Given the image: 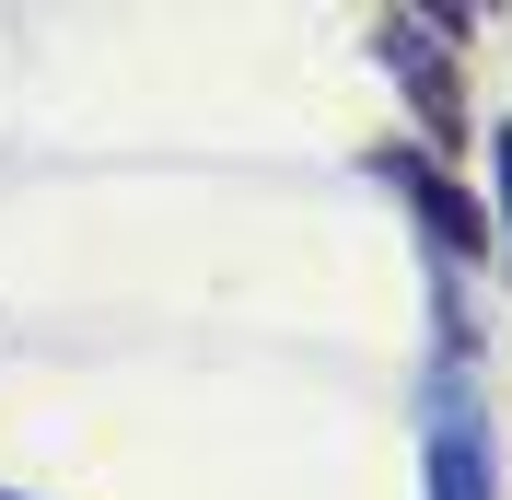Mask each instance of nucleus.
Instances as JSON below:
<instances>
[{
  "label": "nucleus",
  "mask_w": 512,
  "mask_h": 500,
  "mask_svg": "<svg viewBox=\"0 0 512 500\" xmlns=\"http://www.w3.org/2000/svg\"><path fill=\"white\" fill-rule=\"evenodd\" d=\"M384 187H408V198H419V221H431V245H443V256H478V245H489L478 198L454 187V175H431L419 152H384Z\"/></svg>",
  "instance_id": "f257e3e1"
},
{
  "label": "nucleus",
  "mask_w": 512,
  "mask_h": 500,
  "mask_svg": "<svg viewBox=\"0 0 512 500\" xmlns=\"http://www.w3.org/2000/svg\"><path fill=\"white\" fill-rule=\"evenodd\" d=\"M431 500H489V442L466 431V419L431 431Z\"/></svg>",
  "instance_id": "f03ea898"
},
{
  "label": "nucleus",
  "mask_w": 512,
  "mask_h": 500,
  "mask_svg": "<svg viewBox=\"0 0 512 500\" xmlns=\"http://www.w3.org/2000/svg\"><path fill=\"white\" fill-rule=\"evenodd\" d=\"M501 256H512V140H501Z\"/></svg>",
  "instance_id": "7ed1b4c3"
}]
</instances>
